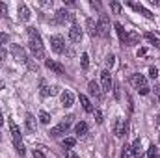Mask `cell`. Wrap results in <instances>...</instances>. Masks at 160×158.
Wrapping results in <instances>:
<instances>
[{
    "mask_svg": "<svg viewBox=\"0 0 160 158\" xmlns=\"http://www.w3.org/2000/svg\"><path fill=\"white\" fill-rule=\"evenodd\" d=\"M28 45H30V50L32 54L38 58V60H43L45 58V47H43V41H41V36L36 28H28Z\"/></svg>",
    "mask_w": 160,
    "mask_h": 158,
    "instance_id": "cell-1",
    "label": "cell"
},
{
    "mask_svg": "<svg viewBox=\"0 0 160 158\" xmlns=\"http://www.w3.org/2000/svg\"><path fill=\"white\" fill-rule=\"evenodd\" d=\"M130 86L134 87V89H138V93L140 95H149V91H151V87H149V84H147V78L143 77V75H140V73H134V75H130Z\"/></svg>",
    "mask_w": 160,
    "mask_h": 158,
    "instance_id": "cell-2",
    "label": "cell"
},
{
    "mask_svg": "<svg viewBox=\"0 0 160 158\" xmlns=\"http://www.w3.org/2000/svg\"><path fill=\"white\" fill-rule=\"evenodd\" d=\"M73 119H75L73 116H67V117H63V121H62L60 125H56V126H52V128H50V132H48V134H50L52 138H58V136L65 134V132H67V128H69V125L73 123Z\"/></svg>",
    "mask_w": 160,
    "mask_h": 158,
    "instance_id": "cell-3",
    "label": "cell"
},
{
    "mask_svg": "<svg viewBox=\"0 0 160 158\" xmlns=\"http://www.w3.org/2000/svg\"><path fill=\"white\" fill-rule=\"evenodd\" d=\"M97 36L101 37H108L110 36V19L108 15H101L99 22H97Z\"/></svg>",
    "mask_w": 160,
    "mask_h": 158,
    "instance_id": "cell-4",
    "label": "cell"
},
{
    "mask_svg": "<svg viewBox=\"0 0 160 158\" xmlns=\"http://www.w3.org/2000/svg\"><path fill=\"white\" fill-rule=\"evenodd\" d=\"M127 132H128V125H127L121 117H118L116 123H114V134H116L118 138H123V136H127Z\"/></svg>",
    "mask_w": 160,
    "mask_h": 158,
    "instance_id": "cell-5",
    "label": "cell"
},
{
    "mask_svg": "<svg viewBox=\"0 0 160 158\" xmlns=\"http://www.w3.org/2000/svg\"><path fill=\"white\" fill-rule=\"evenodd\" d=\"M63 45H65V41L62 36H52L50 37V48L56 52V54H62L63 52Z\"/></svg>",
    "mask_w": 160,
    "mask_h": 158,
    "instance_id": "cell-6",
    "label": "cell"
},
{
    "mask_svg": "<svg viewBox=\"0 0 160 158\" xmlns=\"http://www.w3.org/2000/svg\"><path fill=\"white\" fill-rule=\"evenodd\" d=\"M45 67L50 69V71H54L56 75H63V73H65V67H63L62 63L54 62V60H45Z\"/></svg>",
    "mask_w": 160,
    "mask_h": 158,
    "instance_id": "cell-7",
    "label": "cell"
},
{
    "mask_svg": "<svg viewBox=\"0 0 160 158\" xmlns=\"http://www.w3.org/2000/svg\"><path fill=\"white\" fill-rule=\"evenodd\" d=\"M17 15H19V21H22V22L30 21V17H32V13H30V9H28L26 4H19V7H17Z\"/></svg>",
    "mask_w": 160,
    "mask_h": 158,
    "instance_id": "cell-8",
    "label": "cell"
},
{
    "mask_svg": "<svg viewBox=\"0 0 160 158\" xmlns=\"http://www.w3.org/2000/svg\"><path fill=\"white\" fill-rule=\"evenodd\" d=\"M101 84H102V91H110L112 89V75L110 71H102L101 73Z\"/></svg>",
    "mask_w": 160,
    "mask_h": 158,
    "instance_id": "cell-9",
    "label": "cell"
},
{
    "mask_svg": "<svg viewBox=\"0 0 160 158\" xmlns=\"http://www.w3.org/2000/svg\"><path fill=\"white\" fill-rule=\"evenodd\" d=\"M11 52H13V56H15L17 62H21V63H28V58H26L24 50H22L19 45H13V47H11Z\"/></svg>",
    "mask_w": 160,
    "mask_h": 158,
    "instance_id": "cell-10",
    "label": "cell"
},
{
    "mask_svg": "<svg viewBox=\"0 0 160 158\" xmlns=\"http://www.w3.org/2000/svg\"><path fill=\"white\" fill-rule=\"evenodd\" d=\"M88 89H89V95H93L95 99H102V89H101V86L95 82V80H91L89 84H88Z\"/></svg>",
    "mask_w": 160,
    "mask_h": 158,
    "instance_id": "cell-11",
    "label": "cell"
},
{
    "mask_svg": "<svg viewBox=\"0 0 160 158\" xmlns=\"http://www.w3.org/2000/svg\"><path fill=\"white\" fill-rule=\"evenodd\" d=\"M73 104H75V95L65 89V91L62 93V106H63V108H71Z\"/></svg>",
    "mask_w": 160,
    "mask_h": 158,
    "instance_id": "cell-12",
    "label": "cell"
},
{
    "mask_svg": "<svg viewBox=\"0 0 160 158\" xmlns=\"http://www.w3.org/2000/svg\"><path fill=\"white\" fill-rule=\"evenodd\" d=\"M69 39L73 41V43H80V39H82V30H80L78 24H73L69 28Z\"/></svg>",
    "mask_w": 160,
    "mask_h": 158,
    "instance_id": "cell-13",
    "label": "cell"
},
{
    "mask_svg": "<svg viewBox=\"0 0 160 158\" xmlns=\"http://www.w3.org/2000/svg\"><path fill=\"white\" fill-rule=\"evenodd\" d=\"M9 130H11V138H13V143L21 141V130H19V126L15 125V121H13V119H9Z\"/></svg>",
    "mask_w": 160,
    "mask_h": 158,
    "instance_id": "cell-14",
    "label": "cell"
},
{
    "mask_svg": "<svg viewBox=\"0 0 160 158\" xmlns=\"http://www.w3.org/2000/svg\"><path fill=\"white\" fill-rule=\"evenodd\" d=\"M128 6H130L132 9H136L138 13H142V15H145L147 19H155V15H153V13H151V11L147 9V7H143L142 4H128Z\"/></svg>",
    "mask_w": 160,
    "mask_h": 158,
    "instance_id": "cell-15",
    "label": "cell"
},
{
    "mask_svg": "<svg viewBox=\"0 0 160 158\" xmlns=\"http://www.w3.org/2000/svg\"><path fill=\"white\" fill-rule=\"evenodd\" d=\"M24 123H26V128H28L30 132H36V130H38V121H36V117H34L32 114H26Z\"/></svg>",
    "mask_w": 160,
    "mask_h": 158,
    "instance_id": "cell-16",
    "label": "cell"
},
{
    "mask_svg": "<svg viewBox=\"0 0 160 158\" xmlns=\"http://www.w3.org/2000/svg\"><path fill=\"white\" fill-rule=\"evenodd\" d=\"M86 30H88V34H89L91 37H95V36H97V24H95V21H93L91 17H88V19H86Z\"/></svg>",
    "mask_w": 160,
    "mask_h": 158,
    "instance_id": "cell-17",
    "label": "cell"
},
{
    "mask_svg": "<svg viewBox=\"0 0 160 158\" xmlns=\"http://www.w3.org/2000/svg\"><path fill=\"white\" fill-rule=\"evenodd\" d=\"M138 43H140V34H136V32H127V41H125L127 47H132V45H138Z\"/></svg>",
    "mask_w": 160,
    "mask_h": 158,
    "instance_id": "cell-18",
    "label": "cell"
},
{
    "mask_svg": "<svg viewBox=\"0 0 160 158\" xmlns=\"http://www.w3.org/2000/svg\"><path fill=\"white\" fill-rule=\"evenodd\" d=\"M130 151H132V156L140 158V153H142V140H134V143L130 145Z\"/></svg>",
    "mask_w": 160,
    "mask_h": 158,
    "instance_id": "cell-19",
    "label": "cell"
},
{
    "mask_svg": "<svg viewBox=\"0 0 160 158\" xmlns=\"http://www.w3.org/2000/svg\"><path fill=\"white\" fill-rule=\"evenodd\" d=\"M80 104H82V108L86 110V112H93V104H91V101L86 97V95H80Z\"/></svg>",
    "mask_w": 160,
    "mask_h": 158,
    "instance_id": "cell-20",
    "label": "cell"
},
{
    "mask_svg": "<svg viewBox=\"0 0 160 158\" xmlns=\"http://www.w3.org/2000/svg\"><path fill=\"white\" fill-rule=\"evenodd\" d=\"M114 28H116V32H118V36H119V41L125 45V41H127V32H125L123 24H121V22H116V24H114Z\"/></svg>",
    "mask_w": 160,
    "mask_h": 158,
    "instance_id": "cell-21",
    "label": "cell"
},
{
    "mask_svg": "<svg viewBox=\"0 0 160 158\" xmlns=\"http://www.w3.org/2000/svg\"><path fill=\"white\" fill-rule=\"evenodd\" d=\"M69 11H65V9H58L56 11V22H65V21H69Z\"/></svg>",
    "mask_w": 160,
    "mask_h": 158,
    "instance_id": "cell-22",
    "label": "cell"
},
{
    "mask_svg": "<svg viewBox=\"0 0 160 158\" xmlns=\"http://www.w3.org/2000/svg\"><path fill=\"white\" fill-rule=\"evenodd\" d=\"M75 134H77V136H84V134H88V123L80 121L78 125L75 126Z\"/></svg>",
    "mask_w": 160,
    "mask_h": 158,
    "instance_id": "cell-23",
    "label": "cell"
},
{
    "mask_svg": "<svg viewBox=\"0 0 160 158\" xmlns=\"http://www.w3.org/2000/svg\"><path fill=\"white\" fill-rule=\"evenodd\" d=\"M143 37H145V41H149L151 45H155L157 48H160V39L157 37V36H155V34H151V32H147V34H145Z\"/></svg>",
    "mask_w": 160,
    "mask_h": 158,
    "instance_id": "cell-24",
    "label": "cell"
},
{
    "mask_svg": "<svg viewBox=\"0 0 160 158\" xmlns=\"http://www.w3.org/2000/svg\"><path fill=\"white\" fill-rule=\"evenodd\" d=\"M75 143H77L75 138H65V140L62 141V147H63V149H71V147H75Z\"/></svg>",
    "mask_w": 160,
    "mask_h": 158,
    "instance_id": "cell-25",
    "label": "cell"
},
{
    "mask_svg": "<svg viewBox=\"0 0 160 158\" xmlns=\"http://www.w3.org/2000/svg\"><path fill=\"white\" fill-rule=\"evenodd\" d=\"M147 158H160L158 156V149H157L155 145H151V147L147 149Z\"/></svg>",
    "mask_w": 160,
    "mask_h": 158,
    "instance_id": "cell-26",
    "label": "cell"
},
{
    "mask_svg": "<svg viewBox=\"0 0 160 158\" xmlns=\"http://www.w3.org/2000/svg\"><path fill=\"white\" fill-rule=\"evenodd\" d=\"M39 121L43 123V125H48V123H50V116H48L45 110H41L39 112Z\"/></svg>",
    "mask_w": 160,
    "mask_h": 158,
    "instance_id": "cell-27",
    "label": "cell"
},
{
    "mask_svg": "<svg viewBox=\"0 0 160 158\" xmlns=\"http://www.w3.org/2000/svg\"><path fill=\"white\" fill-rule=\"evenodd\" d=\"M80 65H82L84 71L89 67V58H88V54H82V56H80Z\"/></svg>",
    "mask_w": 160,
    "mask_h": 158,
    "instance_id": "cell-28",
    "label": "cell"
},
{
    "mask_svg": "<svg viewBox=\"0 0 160 158\" xmlns=\"http://www.w3.org/2000/svg\"><path fill=\"white\" fill-rule=\"evenodd\" d=\"M15 151H17L21 156H24V155H26V149H24V145H22L21 141H17V143H15Z\"/></svg>",
    "mask_w": 160,
    "mask_h": 158,
    "instance_id": "cell-29",
    "label": "cell"
},
{
    "mask_svg": "<svg viewBox=\"0 0 160 158\" xmlns=\"http://www.w3.org/2000/svg\"><path fill=\"white\" fill-rule=\"evenodd\" d=\"M121 158H132V151H130L128 145L123 147V151H121Z\"/></svg>",
    "mask_w": 160,
    "mask_h": 158,
    "instance_id": "cell-30",
    "label": "cell"
},
{
    "mask_svg": "<svg viewBox=\"0 0 160 158\" xmlns=\"http://www.w3.org/2000/svg\"><path fill=\"white\" fill-rule=\"evenodd\" d=\"M110 7H112V11H114L116 15H119L121 13V4L119 2H110Z\"/></svg>",
    "mask_w": 160,
    "mask_h": 158,
    "instance_id": "cell-31",
    "label": "cell"
},
{
    "mask_svg": "<svg viewBox=\"0 0 160 158\" xmlns=\"http://www.w3.org/2000/svg\"><path fill=\"white\" fill-rule=\"evenodd\" d=\"M93 117H95V121H97L99 125L104 121V119H102V112H101V110H93Z\"/></svg>",
    "mask_w": 160,
    "mask_h": 158,
    "instance_id": "cell-32",
    "label": "cell"
},
{
    "mask_svg": "<svg viewBox=\"0 0 160 158\" xmlns=\"http://www.w3.org/2000/svg\"><path fill=\"white\" fill-rule=\"evenodd\" d=\"M114 63H116V56L114 54H108L106 56V67H114Z\"/></svg>",
    "mask_w": 160,
    "mask_h": 158,
    "instance_id": "cell-33",
    "label": "cell"
},
{
    "mask_svg": "<svg viewBox=\"0 0 160 158\" xmlns=\"http://www.w3.org/2000/svg\"><path fill=\"white\" fill-rule=\"evenodd\" d=\"M8 41H9V36H8V34H4V32H0V47H2V45H6Z\"/></svg>",
    "mask_w": 160,
    "mask_h": 158,
    "instance_id": "cell-34",
    "label": "cell"
},
{
    "mask_svg": "<svg viewBox=\"0 0 160 158\" xmlns=\"http://www.w3.org/2000/svg\"><path fill=\"white\" fill-rule=\"evenodd\" d=\"M60 93V87L58 86H50L48 87V95H58Z\"/></svg>",
    "mask_w": 160,
    "mask_h": 158,
    "instance_id": "cell-35",
    "label": "cell"
},
{
    "mask_svg": "<svg viewBox=\"0 0 160 158\" xmlns=\"http://www.w3.org/2000/svg\"><path fill=\"white\" fill-rule=\"evenodd\" d=\"M65 158H78V155H77L73 149H67V151H65Z\"/></svg>",
    "mask_w": 160,
    "mask_h": 158,
    "instance_id": "cell-36",
    "label": "cell"
},
{
    "mask_svg": "<svg viewBox=\"0 0 160 158\" xmlns=\"http://www.w3.org/2000/svg\"><path fill=\"white\" fill-rule=\"evenodd\" d=\"M0 15H4V17L8 15V6L4 2H0Z\"/></svg>",
    "mask_w": 160,
    "mask_h": 158,
    "instance_id": "cell-37",
    "label": "cell"
},
{
    "mask_svg": "<svg viewBox=\"0 0 160 158\" xmlns=\"http://www.w3.org/2000/svg\"><path fill=\"white\" fill-rule=\"evenodd\" d=\"M149 77H151L153 80L158 77V71H157V67H151V69H149Z\"/></svg>",
    "mask_w": 160,
    "mask_h": 158,
    "instance_id": "cell-38",
    "label": "cell"
},
{
    "mask_svg": "<svg viewBox=\"0 0 160 158\" xmlns=\"http://www.w3.org/2000/svg\"><path fill=\"white\" fill-rule=\"evenodd\" d=\"M4 60H6V48L0 47V62H4Z\"/></svg>",
    "mask_w": 160,
    "mask_h": 158,
    "instance_id": "cell-39",
    "label": "cell"
},
{
    "mask_svg": "<svg viewBox=\"0 0 160 158\" xmlns=\"http://www.w3.org/2000/svg\"><path fill=\"white\" fill-rule=\"evenodd\" d=\"M34 158H45V155L41 151H34Z\"/></svg>",
    "mask_w": 160,
    "mask_h": 158,
    "instance_id": "cell-40",
    "label": "cell"
},
{
    "mask_svg": "<svg viewBox=\"0 0 160 158\" xmlns=\"http://www.w3.org/2000/svg\"><path fill=\"white\" fill-rule=\"evenodd\" d=\"M91 7H95V9H101V2H95V0H93V2H91Z\"/></svg>",
    "mask_w": 160,
    "mask_h": 158,
    "instance_id": "cell-41",
    "label": "cell"
},
{
    "mask_svg": "<svg viewBox=\"0 0 160 158\" xmlns=\"http://www.w3.org/2000/svg\"><path fill=\"white\" fill-rule=\"evenodd\" d=\"M155 93H157V101L160 102V87H155Z\"/></svg>",
    "mask_w": 160,
    "mask_h": 158,
    "instance_id": "cell-42",
    "label": "cell"
},
{
    "mask_svg": "<svg viewBox=\"0 0 160 158\" xmlns=\"http://www.w3.org/2000/svg\"><path fill=\"white\" fill-rule=\"evenodd\" d=\"M4 125V116H2V112H0V126Z\"/></svg>",
    "mask_w": 160,
    "mask_h": 158,
    "instance_id": "cell-43",
    "label": "cell"
},
{
    "mask_svg": "<svg viewBox=\"0 0 160 158\" xmlns=\"http://www.w3.org/2000/svg\"><path fill=\"white\" fill-rule=\"evenodd\" d=\"M158 123H160V116H158Z\"/></svg>",
    "mask_w": 160,
    "mask_h": 158,
    "instance_id": "cell-44",
    "label": "cell"
},
{
    "mask_svg": "<svg viewBox=\"0 0 160 158\" xmlns=\"http://www.w3.org/2000/svg\"><path fill=\"white\" fill-rule=\"evenodd\" d=\"M0 140H2V136H0Z\"/></svg>",
    "mask_w": 160,
    "mask_h": 158,
    "instance_id": "cell-45",
    "label": "cell"
}]
</instances>
